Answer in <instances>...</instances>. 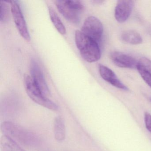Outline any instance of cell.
<instances>
[{"instance_id":"4","label":"cell","mask_w":151,"mask_h":151,"mask_svg":"<svg viewBox=\"0 0 151 151\" xmlns=\"http://www.w3.org/2000/svg\"><path fill=\"white\" fill-rule=\"evenodd\" d=\"M24 83L27 94L33 101L53 111L58 110V106L42 93L30 76L25 75L24 78Z\"/></svg>"},{"instance_id":"3","label":"cell","mask_w":151,"mask_h":151,"mask_svg":"<svg viewBox=\"0 0 151 151\" xmlns=\"http://www.w3.org/2000/svg\"><path fill=\"white\" fill-rule=\"evenodd\" d=\"M55 4L63 16L72 23L77 24L80 22V14L84 6L79 1H56Z\"/></svg>"},{"instance_id":"12","label":"cell","mask_w":151,"mask_h":151,"mask_svg":"<svg viewBox=\"0 0 151 151\" xmlns=\"http://www.w3.org/2000/svg\"><path fill=\"white\" fill-rule=\"evenodd\" d=\"M54 133L55 138L57 141L61 142L66 137V128L63 119L60 116L56 117L54 123Z\"/></svg>"},{"instance_id":"19","label":"cell","mask_w":151,"mask_h":151,"mask_svg":"<svg viewBox=\"0 0 151 151\" xmlns=\"http://www.w3.org/2000/svg\"></svg>"},{"instance_id":"8","label":"cell","mask_w":151,"mask_h":151,"mask_svg":"<svg viewBox=\"0 0 151 151\" xmlns=\"http://www.w3.org/2000/svg\"><path fill=\"white\" fill-rule=\"evenodd\" d=\"M134 1H118L115 9V18L118 22H126L132 12Z\"/></svg>"},{"instance_id":"10","label":"cell","mask_w":151,"mask_h":151,"mask_svg":"<svg viewBox=\"0 0 151 151\" xmlns=\"http://www.w3.org/2000/svg\"><path fill=\"white\" fill-rule=\"evenodd\" d=\"M99 70L100 75L105 81L118 89L124 91L129 90L127 86L119 80L114 72L109 68L102 64H99Z\"/></svg>"},{"instance_id":"14","label":"cell","mask_w":151,"mask_h":151,"mask_svg":"<svg viewBox=\"0 0 151 151\" xmlns=\"http://www.w3.org/2000/svg\"><path fill=\"white\" fill-rule=\"evenodd\" d=\"M121 39L127 44L133 45H139L143 42L140 34L133 30L124 32L121 35Z\"/></svg>"},{"instance_id":"13","label":"cell","mask_w":151,"mask_h":151,"mask_svg":"<svg viewBox=\"0 0 151 151\" xmlns=\"http://www.w3.org/2000/svg\"><path fill=\"white\" fill-rule=\"evenodd\" d=\"M0 146L1 151H25L18 143L6 135L1 138Z\"/></svg>"},{"instance_id":"11","label":"cell","mask_w":151,"mask_h":151,"mask_svg":"<svg viewBox=\"0 0 151 151\" xmlns=\"http://www.w3.org/2000/svg\"><path fill=\"white\" fill-rule=\"evenodd\" d=\"M137 69L143 80L151 87V60L142 57L138 61Z\"/></svg>"},{"instance_id":"2","label":"cell","mask_w":151,"mask_h":151,"mask_svg":"<svg viewBox=\"0 0 151 151\" xmlns=\"http://www.w3.org/2000/svg\"><path fill=\"white\" fill-rule=\"evenodd\" d=\"M75 42L80 55L86 61L95 62L100 59L101 53L99 44L81 31H76Z\"/></svg>"},{"instance_id":"5","label":"cell","mask_w":151,"mask_h":151,"mask_svg":"<svg viewBox=\"0 0 151 151\" xmlns=\"http://www.w3.org/2000/svg\"><path fill=\"white\" fill-rule=\"evenodd\" d=\"M81 31L99 44L103 36V25L97 17L90 16L84 22Z\"/></svg>"},{"instance_id":"7","label":"cell","mask_w":151,"mask_h":151,"mask_svg":"<svg viewBox=\"0 0 151 151\" xmlns=\"http://www.w3.org/2000/svg\"><path fill=\"white\" fill-rule=\"evenodd\" d=\"M30 73L32 80L42 93L47 97L50 95V92L47 86L41 68L35 60H32L30 63Z\"/></svg>"},{"instance_id":"17","label":"cell","mask_w":151,"mask_h":151,"mask_svg":"<svg viewBox=\"0 0 151 151\" xmlns=\"http://www.w3.org/2000/svg\"><path fill=\"white\" fill-rule=\"evenodd\" d=\"M145 122L146 128L151 133V115L147 112L145 113Z\"/></svg>"},{"instance_id":"16","label":"cell","mask_w":151,"mask_h":151,"mask_svg":"<svg viewBox=\"0 0 151 151\" xmlns=\"http://www.w3.org/2000/svg\"><path fill=\"white\" fill-rule=\"evenodd\" d=\"M6 1H0V20L2 23L7 22L9 18V10Z\"/></svg>"},{"instance_id":"15","label":"cell","mask_w":151,"mask_h":151,"mask_svg":"<svg viewBox=\"0 0 151 151\" xmlns=\"http://www.w3.org/2000/svg\"><path fill=\"white\" fill-rule=\"evenodd\" d=\"M48 11L50 19L56 29L60 34L65 35L66 33V28L55 10L52 7L49 6Z\"/></svg>"},{"instance_id":"1","label":"cell","mask_w":151,"mask_h":151,"mask_svg":"<svg viewBox=\"0 0 151 151\" xmlns=\"http://www.w3.org/2000/svg\"><path fill=\"white\" fill-rule=\"evenodd\" d=\"M4 135L9 137L17 143L28 147L36 146L38 144L37 137L32 132L11 122H5L1 126Z\"/></svg>"},{"instance_id":"9","label":"cell","mask_w":151,"mask_h":151,"mask_svg":"<svg viewBox=\"0 0 151 151\" xmlns=\"http://www.w3.org/2000/svg\"><path fill=\"white\" fill-rule=\"evenodd\" d=\"M109 57L114 64L117 67L125 68H137L138 62L128 55L114 51L110 54Z\"/></svg>"},{"instance_id":"6","label":"cell","mask_w":151,"mask_h":151,"mask_svg":"<svg viewBox=\"0 0 151 151\" xmlns=\"http://www.w3.org/2000/svg\"><path fill=\"white\" fill-rule=\"evenodd\" d=\"M9 2L11 4V13L16 26L23 38L29 42L31 40L30 36L20 6L15 1H10Z\"/></svg>"},{"instance_id":"18","label":"cell","mask_w":151,"mask_h":151,"mask_svg":"<svg viewBox=\"0 0 151 151\" xmlns=\"http://www.w3.org/2000/svg\"><path fill=\"white\" fill-rule=\"evenodd\" d=\"M104 1H93V2L97 4H102L104 2Z\"/></svg>"}]
</instances>
